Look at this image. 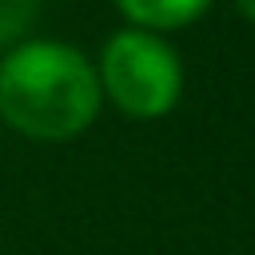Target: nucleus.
Returning a JSON list of instances; mask_svg holds the SVG:
<instances>
[{
  "mask_svg": "<svg viewBox=\"0 0 255 255\" xmlns=\"http://www.w3.org/2000/svg\"><path fill=\"white\" fill-rule=\"evenodd\" d=\"M96 64L64 40H24L0 60V120L36 143L84 135L100 116Z\"/></svg>",
  "mask_w": 255,
  "mask_h": 255,
  "instance_id": "1",
  "label": "nucleus"
},
{
  "mask_svg": "<svg viewBox=\"0 0 255 255\" xmlns=\"http://www.w3.org/2000/svg\"><path fill=\"white\" fill-rule=\"evenodd\" d=\"M100 92L131 120H159L179 104L183 64L175 48L143 28H120L100 48Z\"/></svg>",
  "mask_w": 255,
  "mask_h": 255,
  "instance_id": "2",
  "label": "nucleus"
},
{
  "mask_svg": "<svg viewBox=\"0 0 255 255\" xmlns=\"http://www.w3.org/2000/svg\"><path fill=\"white\" fill-rule=\"evenodd\" d=\"M116 8L131 20V28L159 36V32H171V28L199 20L211 8V0H116Z\"/></svg>",
  "mask_w": 255,
  "mask_h": 255,
  "instance_id": "3",
  "label": "nucleus"
},
{
  "mask_svg": "<svg viewBox=\"0 0 255 255\" xmlns=\"http://www.w3.org/2000/svg\"><path fill=\"white\" fill-rule=\"evenodd\" d=\"M40 20V0H0V48H16L32 40V28Z\"/></svg>",
  "mask_w": 255,
  "mask_h": 255,
  "instance_id": "4",
  "label": "nucleus"
},
{
  "mask_svg": "<svg viewBox=\"0 0 255 255\" xmlns=\"http://www.w3.org/2000/svg\"><path fill=\"white\" fill-rule=\"evenodd\" d=\"M235 8H239V12H243L251 24H255V0H235Z\"/></svg>",
  "mask_w": 255,
  "mask_h": 255,
  "instance_id": "5",
  "label": "nucleus"
}]
</instances>
